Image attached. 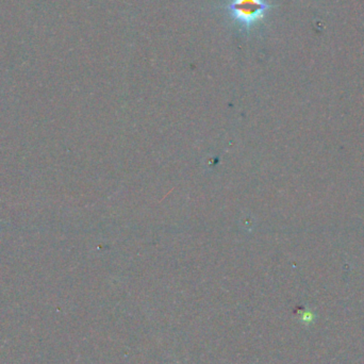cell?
<instances>
[{"label": "cell", "instance_id": "1", "mask_svg": "<svg viewBox=\"0 0 364 364\" xmlns=\"http://www.w3.org/2000/svg\"><path fill=\"white\" fill-rule=\"evenodd\" d=\"M266 8L262 0H234L230 4L229 10L235 20L250 26L263 17Z\"/></svg>", "mask_w": 364, "mask_h": 364}]
</instances>
